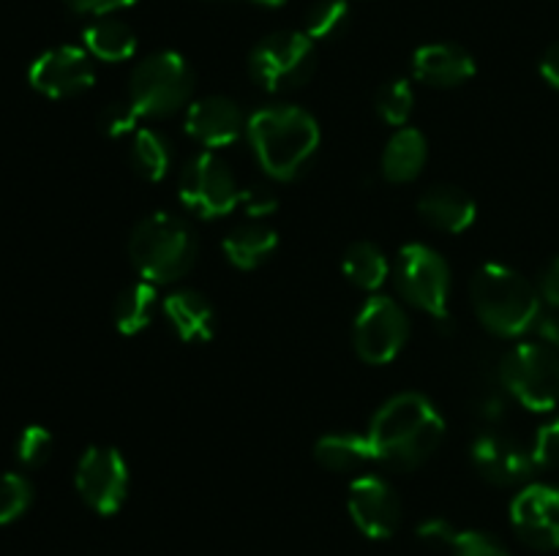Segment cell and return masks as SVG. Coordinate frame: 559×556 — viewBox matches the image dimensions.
Returning <instances> with one entry per match:
<instances>
[{
	"label": "cell",
	"mask_w": 559,
	"mask_h": 556,
	"mask_svg": "<svg viewBox=\"0 0 559 556\" xmlns=\"http://www.w3.org/2000/svg\"><path fill=\"white\" fill-rule=\"evenodd\" d=\"M445 436V420L420 392H402L382 403L369 425L377 461L393 469H415L429 461Z\"/></svg>",
	"instance_id": "1"
},
{
	"label": "cell",
	"mask_w": 559,
	"mask_h": 556,
	"mask_svg": "<svg viewBox=\"0 0 559 556\" xmlns=\"http://www.w3.org/2000/svg\"><path fill=\"white\" fill-rule=\"evenodd\" d=\"M254 156L273 180H293L320 147V125L306 109L276 104L254 112L246 123Z\"/></svg>",
	"instance_id": "2"
},
{
	"label": "cell",
	"mask_w": 559,
	"mask_h": 556,
	"mask_svg": "<svg viewBox=\"0 0 559 556\" xmlns=\"http://www.w3.org/2000/svg\"><path fill=\"white\" fill-rule=\"evenodd\" d=\"M473 305L486 330L495 336L516 338L533 330L540 309V292L513 267L486 262L473 278Z\"/></svg>",
	"instance_id": "3"
},
{
	"label": "cell",
	"mask_w": 559,
	"mask_h": 556,
	"mask_svg": "<svg viewBox=\"0 0 559 556\" xmlns=\"http://www.w3.org/2000/svg\"><path fill=\"white\" fill-rule=\"evenodd\" d=\"M129 259L145 281L173 283L194 267L197 238L183 218L153 213L131 232Z\"/></svg>",
	"instance_id": "4"
},
{
	"label": "cell",
	"mask_w": 559,
	"mask_h": 556,
	"mask_svg": "<svg viewBox=\"0 0 559 556\" xmlns=\"http://www.w3.org/2000/svg\"><path fill=\"white\" fill-rule=\"evenodd\" d=\"M191 93L194 71L178 52H156L131 71L129 104L140 118H167L189 104Z\"/></svg>",
	"instance_id": "5"
},
{
	"label": "cell",
	"mask_w": 559,
	"mask_h": 556,
	"mask_svg": "<svg viewBox=\"0 0 559 556\" xmlns=\"http://www.w3.org/2000/svg\"><path fill=\"white\" fill-rule=\"evenodd\" d=\"M500 385L530 412L559 403V354L549 343H516L500 363Z\"/></svg>",
	"instance_id": "6"
},
{
	"label": "cell",
	"mask_w": 559,
	"mask_h": 556,
	"mask_svg": "<svg viewBox=\"0 0 559 556\" xmlns=\"http://www.w3.org/2000/svg\"><path fill=\"white\" fill-rule=\"evenodd\" d=\"M251 76L271 93L298 90L314 76L317 49L306 33L282 31L262 38L249 60Z\"/></svg>",
	"instance_id": "7"
},
{
	"label": "cell",
	"mask_w": 559,
	"mask_h": 556,
	"mask_svg": "<svg viewBox=\"0 0 559 556\" xmlns=\"http://www.w3.org/2000/svg\"><path fill=\"white\" fill-rule=\"evenodd\" d=\"M396 287L415 309L435 319L448 322V300H451V267L424 243H409L399 251Z\"/></svg>",
	"instance_id": "8"
},
{
	"label": "cell",
	"mask_w": 559,
	"mask_h": 556,
	"mask_svg": "<svg viewBox=\"0 0 559 556\" xmlns=\"http://www.w3.org/2000/svg\"><path fill=\"white\" fill-rule=\"evenodd\" d=\"M180 202L200 218H222L240 205L235 174L216 153L205 150L186 164L180 174Z\"/></svg>",
	"instance_id": "9"
},
{
	"label": "cell",
	"mask_w": 559,
	"mask_h": 556,
	"mask_svg": "<svg viewBox=\"0 0 559 556\" xmlns=\"http://www.w3.org/2000/svg\"><path fill=\"white\" fill-rule=\"evenodd\" d=\"M409 338V319L391 298H371L355 316L353 343L364 363L385 365L399 358Z\"/></svg>",
	"instance_id": "10"
},
{
	"label": "cell",
	"mask_w": 559,
	"mask_h": 556,
	"mask_svg": "<svg viewBox=\"0 0 559 556\" xmlns=\"http://www.w3.org/2000/svg\"><path fill=\"white\" fill-rule=\"evenodd\" d=\"M74 483L85 505L102 516H112L129 496V467L120 450L107 445L87 447L76 463Z\"/></svg>",
	"instance_id": "11"
},
{
	"label": "cell",
	"mask_w": 559,
	"mask_h": 556,
	"mask_svg": "<svg viewBox=\"0 0 559 556\" xmlns=\"http://www.w3.org/2000/svg\"><path fill=\"white\" fill-rule=\"evenodd\" d=\"M33 90L47 98H71L91 90L96 82V69L87 49L80 47H55L38 55L27 71Z\"/></svg>",
	"instance_id": "12"
},
{
	"label": "cell",
	"mask_w": 559,
	"mask_h": 556,
	"mask_svg": "<svg viewBox=\"0 0 559 556\" xmlns=\"http://www.w3.org/2000/svg\"><path fill=\"white\" fill-rule=\"evenodd\" d=\"M347 510L355 527L371 540L391 537L402 521V501L393 485L380 474H360L349 483Z\"/></svg>",
	"instance_id": "13"
},
{
	"label": "cell",
	"mask_w": 559,
	"mask_h": 556,
	"mask_svg": "<svg viewBox=\"0 0 559 556\" xmlns=\"http://www.w3.org/2000/svg\"><path fill=\"white\" fill-rule=\"evenodd\" d=\"M519 537L540 551L559 548V485H527L511 505Z\"/></svg>",
	"instance_id": "14"
},
{
	"label": "cell",
	"mask_w": 559,
	"mask_h": 556,
	"mask_svg": "<svg viewBox=\"0 0 559 556\" xmlns=\"http://www.w3.org/2000/svg\"><path fill=\"white\" fill-rule=\"evenodd\" d=\"M473 467L495 485H519L535 472L533 452L502 431H486L469 447Z\"/></svg>",
	"instance_id": "15"
},
{
	"label": "cell",
	"mask_w": 559,
	"mask_h": 556,
	"mask_svg": "<svg viewBox=\"0 0 559 556\" xmlns=\"http://www.w3.org/2000/svg\"><path fill=\"white\" fill-rule=\"evenodd\" d=\"M240 131H243V114L227 96L200 98L186 112V134L211 150L233 145Z\"/></svg>",
	"instance_id": "16"
},
{
	"label": "cell",
	"mask_w": 559,
	"mask_h": 556,
	"mask_svg": "<svg viewBox=\"0 0 559 556\" xmlns=\"http://www.w3.org/2000/svg\"><path fill=\"white\" fill-rule=\"evenodd\" d=\"M413 74L426 85L456 87L475 76V60L456 44H426L415 52Z\"/></svg>",
	"instance_id": "17"
},
{
	"label": "cell",
	"mask_w": 559,
	"mask_h": 556,
	"mask_svg": "<svg viewBox=\"0 0 559 556\" xmlns=\"http://www.w3.org/2000/svg\"><path fill=\"white\" fill-rule=\"evenodd\" d=\"M418 213L429 227L440 232H467L478 218V205L473 196L456 185H435L418 200Z\"/></svg>",
	"instance_id": "18"
},
{
	"label": "cell",
	"mask_w": 559,
	"mask_h": 556,
	"mask_svg": "<svg viewBox=\"0 0 559 556\" xmlns=\"http://www.w3.org/2000/svg\"><path fill=\"white\" fill-rule=\"evenodd\" d=\"M164 314H167L169 325L175 327L180 341L200 343L211 341L216 333V311L207 303L205 294L194 292V289H178L164 300Z\"/></svg>",
	"instance_id": "19"
},
{
	"label": "cell",
	"mask_w": 559,
	"mask_h": 556,
	"mask_svg": "<svg viewBox=\"0 0 559 556\" xmlns=\"http://www.w3.org/2000/svg\"><path fill=\"white\" fill-rule=\"evenodd\" d=\"M278 249L276 229L262 221H246L224 238V256L238 270H254Z\"/></svg>",
	"instance_id": "20"
},
{
	"label": "cell",
	"mask_w": 559,
	"mask_h": 556,
	"mask_svg": "<svg viewBox=\"0 0 559 556\" xmlns=\"http://www.w3.org/2000/svg\"><path fill=\"white\" fill-rule=\"evenodd\" d=\"M426 158H429V145H426V136L418 129H402L388 140L385 153H382V174H385L391 183H409V180L418 178L426 167Z\"/></svg>",
	"instance_id": "21"
},
{
	"label": "cell",
	"mask_w": 559,
	"mask_h": 556,
	"mask_svg": "<svg viewBox=\"0 0 559 556\" xmlns=\"http://www.w3.org/2000/svg\"><path fill=\"white\" fill-rule=\"evenodd\" d=\"M82 38L91 58L104 60V63H123L136 52L134 31L115 16H98L93 25L85 27Z\"/></svg>",
	"instance_id": "22"
},
{
	"label": "cell",
	"mask_w": 559,
	"mask_h": 556,
	"mask_svg": "<svg viewBox=\"0 0 559 556\" xmlns=\"http://www.w3.org/2000/svg\"><path fill=\"white\" fill-rule=\"evenodd\" d=\"M314 458L331 472H355L364 463L377 461L369 434H328L317 442Z\"/></svg>",
	"instance_id": "23"
},
{
	"label": "cell",
	"mask_w": 559,
	"mask_h": 556,
	"mask_svg": "<svg viewBox=\"0 0 559 556\" xmlns=\"http://www.w3.org/2000/svg\"><path fill=\"white\" fill-rule=\"evenodd\" d=\"M156 283L151 281H134L118 294L115 300V327H118L123 336H136V333L145 330L153 322V314H156Z\"/></svg>",
	"instance_id": "24"
},
{
	"label": "cell",
	"mask_w": 559,
	"mask_h": 556,
	"mask_svg": "<svg viewBox=\"0 0 559 556\" xmlns=\"http://www.w3.org/2000/svg\"><path fill=\"white\" fill-rule=\"evenodd\" d=\"M131 164L142 180L158 183L167 178L173 167V147L167 136L158 134L156 129H136L131 134Z\"/></svg>",
	"instance_id": "25"
},
{
	"label": "cell",
	"mask_w": 559,
	"mask_h": 556,
	"mask_svg": "<svg viewBox=\"0 0 559 556\" xmlns=\"http://www.w3.org/2000/svg\"><path fill=\"white\" fill-rule=\"evenodd\" d=\"M342 270L349 283L366 289V292H374V289H380L388 281L391 265H388V256L374 243L360 240V243H353L347 249L342 259Z\"/></svg>",
	"instance_id": "26"
},
{
	"label": "cell",
	"mask_w": 559,
	"mask_h": 556,
	"mask_svg": "<svg viewBox=\"0 0 559 556\" xmlns=\"http://www.w3.org/2000/svg\"><path fill=\"white\" fill-rule=\"evenodd\" d=\"M349 22L347 0H320L306 14V36L311 41H331L342 36Z\"/></svg>",
	"instance_id": "27"
},
{
	"label": "cell",
	"mask_w": 559,
	"mask_h": 556,
	"mask_svg": "<svg viewBox=\"0 0 559 556\" xmlns=\"http://www.w3.org/2000/svg\"><path fill=\"white\" fill-rule=\"evenodd\" d=\"M374 107L380 118L391 125H407L415 109V93L407 80H391L377 90Z\"/></svg>",
	"instance_id": "28"
},
{
	"label": "cell",
	"mask_w": 559,
	"mask_h": 556,
	"mask_svg": "<svg viewBox=\"0 0 559 556\" xmlns=\"http://www.w3.org/2000/svg\"><path fill=\"white\" fill-rule=\"evenodd\" d=\"M33 488L22 474L5 472L0 474V527L16 521L22 512L31 507Z\"/></svg>",
	"instance_id": "29"
},
{
	"label": "cell",
	"mask_w": 559,
	"mask_h": 556,
	"mask_svg": "<svg viewBox=\"0 0 559 556\" xmlns=\"http://www.w3.org/2000/svg\"><path fill=\"white\" fill-rule=\"evenodd\" d=\"M52 447H55V439L44 425H27V428L20 434V439H16V458H20L25 467L36 469L49 461Z\"/></svg>",
	"instance_id": "30"
},
{
	"label": "cell",
	"mask_w": 559,
	"mask_h": 556,
	"mask_svg": "<svg viewBox=\"0 0 559 556\" xmlns=\"http://www.w3.org/2000/svg\"><path fill=\"white\" fill-rule=\"evenodd\" d=\"M448 548H451L453 556H511L506 551V545L497 543L491 534L469 532V529H464V532L456 529V534L451 537Z\"/></svg>",
	"instance_id": "31"
},
{
	"label": "cell",
	"mask_w": 559,
	"mask_h": 556,
	"mask_svg": "<svg viewBox=\"0 0 559 556\" xmlns=\"http://www.w3.org/2000/svg\"><path fill=\"white\" fill-rule=\"evenodd\" d=\"M533 463L535 469H557L559 467V414L544 423L535 434L533 447Z\"/></svg>",
	"instance_id": "32"
},
{
	"label": "cell",
	"mask_w": 559,
	"mask_h": 556,
	"mask_svg": "<svg viewBox=\"0 0 559 556\" xmlns=\"http://www.w3.org/2000/svg\"><path fill=\"white\" fill-rule=\"evenodd\" d=\"M136 120H140V114H136V109L129 101H112L98 112V125H102L104 134L115 136V140L134 134Z\"/></svg>",
	"instance_id": "33"
},
{
	"label": "cell",
	"mask_w": 559,
	"mask_h": 556,
	"mask_svg": "<svg viewBox=\"0 0 559 556\" xmlns=\"http://www.w3.org/2000/svg\"><path fill=\"white\" fill-rule=\"evenodd\" d=\"M240 205L246 207L249 216L262 221V218H267L278 207V196L271 185H249V189L240 191Z\"/></svg>",
	"instance_id": "34"
},
{
	"label": "cell",
	"mask_w": 559,
	"mask_h": 556,
	"mask_svg": "<svg viewBox=\"0 0 559 556\" xmlns=\"http://www.w3.org/2000/svg\"><path fill=\"white\" fill-rule=\"evenodd\" d=\"M66 3H69L74 11H80V14L109 16L112 11L129 9V5H134L136 0H66Z\"/></svg>",
	"instance_id": "35"
},
{
	"label": "cell",
	"mask_w": 559,
	"mask_h": 556,
	"mask_svg": "<svg viewBox=\"0 0 559 556\" xmlns=\"http://www.w3.org/2000/svg\"><path fill=\"white\" fill-rule=\"evenodd\" d=\"M418 534L420 540H426V543L431 545H448L453 534H456V529H453L448 521H442V518H429L426 523H420Z\"/></svg>",
	"instance_id": "36"
},
{
	"label": "cell",
	"mask_w": 559,
	"mask_h": 556,
	"mask_svg": "<svg viewBox=\"0 0 559 556\" xmlns=\"http://www.w3.org/2000/svg\"><path fill=\"white\" fill-rule=\"evenodd\" d=\"M540 294L546 298V303L559 309V256L544 270V278H540Z\"/></svg>",
	"instance_id": "37"
},
{
	"label": "cell",
	"mask_w": 559,
	"mask_h": 556,
	"mask_svg": "<svg viewBox=\"0 0 559 556\" xmlns=\"http://www.w3.org/2000/svg\"><path fill=\"white\" fill-rule=\"evenodd\" d=\"M535 330L540 333L546 343L559 352V309L551 311V314H540L538 322H535Z\"/></svg>",
	"instance_id": "38"
},
{
	"label": "cell",
	"mask_w": 559,
	"mask_h": 556,
	"mask_svg": "<svg viewBox=\"0 0 559 556\" xmlns=\"http://www.w3.org/2000/svg\"><path fill=\"white\" fill-rule=\"evenodd\" d=\"M540 74H544V80L549 82L551 87L559 90V41L551 44L544 52V58H540Z\"/></svg>",
	"instance_id": "39"
},
{
	"label": "cell",
	"mask_w": 559,
	"mask_h": 556,
	"mask_svg": "<svg viewBox=\"0 0 559 556\" xmlns=\"http://www.w3.org/2000/svg\"><path fill=\"white\" fill-rule=\"evenodd\" d=\"M251 3H260V5H267V9H276V5H282L284 0H251Z\"/></svg>",
	"instance_id": "40"
}]
</instances>
